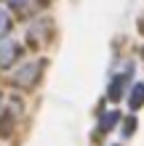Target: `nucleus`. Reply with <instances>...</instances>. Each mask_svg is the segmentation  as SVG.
<instances>
[{"label":"nucleus","mask_w":144,"mask_h":146,"mask_svg":"<svg viewBox=\"0 0 144 146\" xmlns=\"http://www.w3.org/2000/svg\"><path fill=\"white\" fill-rule=\"evenodd\" d=\"M40 77V64L38 61H27L21 64L19 69L13 72V85H19V88H32V85L38 82Z\"/></svg>","instance_id":"nucleus-1"},{"label":"nucleus","mask_w":144,"mask_h":146,"mask_svg":"<svg viewBox=\"0 0 144 146\" xmlns=\"http://www.w3.org/2000/svg\"><path fill=\"white\" fill-rule=\"evenodd\" d=\"M19 58V42L8 40V37H0V69H11Z\"/></svg>","instance_id":"nucleus-2"},{"label":"nucleus","mask_w":144,"mask_h":146,"mask_svg":"<svg viewBox=\"0 0 144 146\" xmlns=\"http://www.w3.org/2000/svg\"><path fill=\"white\" fill-rule=\"evenodd\" d=\"M131 74V72H128ZM128 74H117V77H112V82H109V90H107V98L109 101H120L123 96H125V82H128Z\"/></svg>","instance_id":"nucleus-3"},{"label":"nucleus","mask_w":144,"mask_h":146,"mask_svg":"<svg viewBox=\"0 0 144 146\" xmlns=\"http://www.w3.org/2000/svg\"><path fill=\"white\" fill-rule=\"evenodd\" d=\"M141 104H144V82H136V85L131 88L128 106H131V111H136V109H141Z\"/></svg>","instance_id":"nucleus-4"},{"label":"nucleus","mask_w":144,"mask_h":146,"mask_svg":"<svg viewBox=\"0 0 144 146\" xmlns=\"http://www.w3.org/2000/svg\"><path fill=\"white\" fill-rule=\"evenodd\" d=\"M13 29V19L8 13L5 5H0V37H8V32Z\"/></svg>","instance_id":"nucleus-5"},{"label":"nucleus","mask_w":144,"mask_h":146,"mask_svg":"<svg viewBox=\"0 0 144 146\" xmlns=\"http://www.w3.org/2000/svg\"><path fill=\"white\" fill-rule=\"evenodd\" d=\"M117 122H120V114H117V111H107V114L101 117V122H99V133H109Z\"/></svg>","instance_id":"nucleus-6"},{"label":"nucleus","mask_w":144,"mask_h":146,"mask_svg":"<svg viewBox=\"0 0 144 146\" xmlns=\"http://www.w3.org/2000/svg\"><path fill=\"white\" fill-rule=\"evenodd\" d=\"M133 127H136V119L128 117V122H123V135H133Z\"/></svg>","instance_id":"nucleus-7"},{"label":"nucleus","mask_w":144,"mask_h":146,"mask_svg":"<svg viewBox=\"0 0 144 146\" xmlns=\"http://www.w3.org/2000/svg\"><path fill=\"white\" fill-rule=\"evenodd\" d=\"M5 3H8V5H13V8H27L32 0H5Z\"/></svg>","instance_id":"nucleus-8"}]
</instances>
